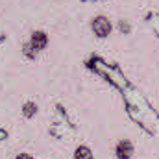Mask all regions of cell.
I'll use <instances>...</instances> for the list:
<instances>
[{
  "instance_id": "6da1fadb",
  "label": "cell",
  "mask_w": 159,
  "mask_h": 159,
  "mask_svg": "<svg viewBox=\"0 0 159 159\" xmlns=\"http://www.w3.org/2000/svg\"><path fill=\"white\" fill-rule=\"evenodd\" d=\"M133 152H135V148H133V143L129 139H120L117 143V146H115L117 159H131Z\"/></svg>"
},
{
  "instance_id": "7a4b0ae2",
  "label": "cell",
  "mask_w": 159,
  "mask_h": 159,
  "mask_svg": "<svg viewBox=\"0 0 159 159\" xmlns=\"http://www.w3.org/2000/svg\"><path fill=\"white\" fill-rule=\"evenodd\" d=\"M93 32L98 35V37H107L109 32H111V24L106 17H96L93 19Z\"/></svg>"
},
{
  "instance_id": "3957f363",
  "label": "cell",
  "mask_w": 159,
  "mask_h": 159,
  "mask_svg": "<svg viewBox=\"0 0 159 159\" xmlns=\"http://www.w3.org/2000/svg\"><path fill=\"white\" fill-rule=\"evenodd\" d=\"M46 34L44 32H34L32 34V48H35V50H41V48H44L46 46Z\"/></svg>"
},
{
  "instance_id": "277c9868",
  "label": "cell",
  "mask_w": 159,
  "mask_h": 159,
  "mask_svg": "<svg viewBox=\"0 0 159 159\" xmlns=\"http://www.w3.org/2000/svg\"><path fill=\"white\" fill-rule=\"evenodd\" d=\"M74 159H94L93 157V150L89 146H78L74 152Z\"/></svg>"
},
{
  "instance_id": "5b68a950",
  "label": "cell",
  "mask_w": 159,
  "mask_h": 159,
  "mask_svg": "<svg viewBox=\"0 0 159 159\" xmlns=\"http://www.w3.org/2000/svg\"><path fill=\"white\" fill-rule=\"evenodd\" d=\"M35 111H37V106H35L34 102H28V104H24V117H32Z\"/></svg>"
},
{
  "instance_id": "8992f818",
  "label": "cell",
  "mask_w": 159,
  "mask_h": 159,
  "mask_svg": "<svg viewBox=\"0 0 159 159\" xmlns=\"http://www.w3.org/2000/svg\"><path fill=\"white\" fill-rule=\"evenodd\" d=\"M15 159H34V157H32L30 154H19V156H17Z\"/></svg>"
}]
</instances>
